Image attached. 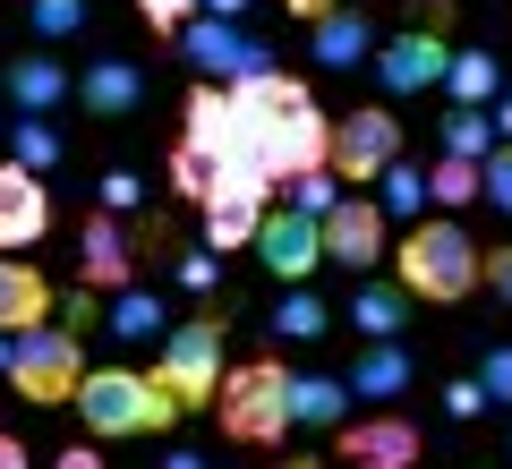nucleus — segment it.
<instances>
[{
    "mask_svg": "<svg viewBox=\"0 0 512 469\" xmlns=\"http://www.w3.org/2000/svg\"><path fill=\"white\" fill-rule=\"evenodd\" d=\"M86 9L94 0H26V26H35V43H69L86 35Z\"/></svg>",
    "mask_w": 512,
    "mask_h": 469,
    "instance_id": "c85d7f7f",
    "label": "nucleus"
},
{
    "mask_svg": "<svg viewBox=\"0 0 512 469\" xmlns=\"http://www.w3.org/2000/svg\"><path fill=\"white\" fill-rule=\"evenodd\" d=\"M0 137H9V111H0Z\"/></svg>",
    "mask_w": 512,
    "mask_h": 469,
    "instance_id": "8fccbe9b",
    "label": "nucleus"
},
{
    "mask_svg": "<svg viewBox=\"0 0 512 469\" xmlns=\"http://www.w3.org/2000/svg\"><path fill=\"white\" fill-rule=\"evenodd\" d=\"M325 333H333V307L316 299L308 282H291L274 299V342H325Z\"/></svg>",
    "mask_w": 512,
    "mask_h": 469,
    "instance_id": "a878e982",
    "label": "nucleus"
},
{
    "mask_svg": "<svg viewBox=\"0 0 512 469\" xmlns=\"http://www.w3.org/2000/svg\"><path fill=\"white\" fill-rule=\"evenodd\" d=\"M248 9H256V0H205V18H231V26L248 18Z\"/></svg>",
    "mask_w": 512,
    "mask_h": 469,
    "instance_id": "79ce46f5",
    "label": "nucleus"
},
{
    "mask_svg": "<svg viewBox=\"0 0 512 469\" xmlns=\"http://www.w3.org/2000/svg\"><path fill=\"white\" fill-rule=\"evenodd\" d=\"M384 197H367V188H342V205L325 214V265L333 273H376L384 248H393V231H384Z\"/></svg>",
    "mask_w": 512,
    "mask_h": 469,
    "instance_id": "1a4fd4ad",
    "label": "nucleus"
},
{
    "mask_svg": "<svg viewBox=\"0 0 512 469\" xmlns=\"http://www.w3.org/2000/svg\"><path fill=\"white\" fill-rule=\"evenodd\" d=\"M77 103H86V120H137V111H146V69L120 60V52L86 60V69H77Z\"/></svg>",
    "mask_w": 512,
    "mask_h": 469,
    "instance_id": "4468645a",
    "label": "nucleus"
},
{
    "mask_svg": "<svg viewBox=\"0 0 512 469\" xmlns=\"http://www.w3.org/2000/svg\"><path fill=\"white\" fill-rule=\"evenodd\" d=\"M487 205H495V214H512V137L487 154Z\"/></svg>",
    "mask_w": 512,
    "mask_h": 469,
    "instance_id": "4c0bfd02",
    "label": "nucleus"
},
{
    "mask_svg": "<svg viewBox=\"0 0 512 469\" xmlns=\"http://www.w3.org/2000/svg\"><path fill=\"white\" fill-rule=\"evenodd\" d=\"M163 180H171V197L205 205V188H214V163H205L197 145H171V171H163Z\"/></svg>",
    "mask_w": 512,
    "mask_h": 469,
    "instance_id": "7c9ffc66",
    "label": "nucleus"
},
{
    "mask_svg": "<svg viewBox=\"0 0 512 469\" xmlns=\"http://www.w3.org/2000/svg\"><path fill=\"white\" fill-rule=\"evenodd\" d=\"M444 69H453V0H427L419 26H402V35L376 43L384 94H427V86H444Z\"/></svg>",
    "mask_w": 512,
    "mask_h": 469,
    "instance_id": "423d86ee",
    "label": "nucleus"
},
{
    "mask_svg": "<svg viewBox=\"0 0 512 469\" xmlns=\"http://www.w3.org/2000/svg\"><path fill=\"white\" fill-rule=\"evenodd\" d=\"M308 60H316V69H359V60H376L367 0H342L333 18H316V26H308Z\"/></svg>",
    "mask_w": 512,
    "mask_h": 469,
    "instance_id": "6ab92c4d",
    "label": "nucleus"
},
{
    "mask_svg": "<svg viewBox=\"0 0 512 469\" xmlns=\"http://www.w3.org/2000/svg\"><path fill=\"white\" fill-rule=\"evenodd\" d=\"M222 333H231V316L222 307H197L188 325H171L163 333V359H154V376L171 384V401L180 410H214V393H222Z\"/></svg>",
    "mask_w": 512,
    "mask_h": 469,
    "instance_id": "39448f33",
    "label": "nucleus"
},
{
    "mask_svg": "<svg viewBox=\"0 0 512 469\" xmlns=\"http://www.w3.org/2000/svg\"><path fill=\"white\" fill-rule=\"evenodd\" d=\"M444 418H461V427H470V418H487L495 410V401H487V384H478V376H453V384H444Z\"/></svg>",
    "mask_w": 512,
    "mask_h": 469,
    "instance_id": "f704fd0d",
    "label": "nucleus"
},
{
    "mask_svg": "<svg viewBox=\"0 0 512 469\" xmlns=\"http://www.w3.org/2000/svg\"><path fill=\"white\" fill-rule=\"evenodd\" d=\"M231 103H239V120H248V128H265V120H291V111H308L316 94H308V77L265 69V77H248V86H231Z\"/></svg>",
    "mask_w": 512,
    "mask_h": 469,
    "instance_id": "412c9836",
    "label": "nucleus"
},
{
    "mask_svg": "<svg viewBox=\"0 0 512 469\" xmlns=\"http://www.w3.org/2000/svg\"><path fill=\"white\" fill-rule=\"evenodd\" d=\"M69 410L86 418V435H103V444H120V435H171L188 418L154 367H86V384H77Z\"/></svg>",
    "mask_w": 512,
    "mask_h": 469,
    "instance_id": "f03ea898",
    "label": "nucleus"
},
{
    "mask_svg": "<svg viewBox=\"0 0 512 469\" xmlns=\"http://www.w3.org/2000/svg\"><path fill=\"white\" fill-rule=\"evenodd\" d=\"M0 103L9 111H60V103H77V69H60L52 43H43V52H18L0 69Z\"/></svg>",
    "mask_w": 512,
    "mask_h": 469,
    "instance_id": "2eb2a0df",
    "label": "nucleus"
},
{
    "mask_svg": "<svg viewBox=\"0 0 512 469\" xmlns=\"http://www.w3.org/2000/svg\"><path fill=\"white\" fill-rule=\"evenodd\" d=\"M367 9H376V0H367Z\"/></svg>",
    "mask_w": 512,
    "mask_h": 469,
    "instance_id": "3c124183",
    "label": "nucleus"
},
{
    "mask_svg": "<svg viewBox=\"0 0 512 469\" xmlns=\"http://www.w3.org/2000/svg\"><path fill=\"white\" fill-rule=\"evenodd\" d=\"M163 469H205V452H163Z\"/></svg>",
    "mask_w": 512,
    "mask_h": 469,
    "instance_id": "c03bdc74",
    "label": "nucleus"
},
{
    "mask_svg": "<svg viewBox=\"0 0 512 469\" xmlns=\"http://www.w3.org/2000/svg\"><path fill=\"white\" fill-rule=\"evenodd\" d=\"M342 384H350L359 410H393L419 384V359H410V342H359V359L342 367Z\"/></svg>",
    "mask_w": 512,
    "mask_h": 469,
    "instance_id": "ddd939ff",
    "label": "nucleus"
},
{
    "mask_svg": "<svg viewBox=\"0 0 512 469\" xmlns=\"http://www.w3.org/2000/svg\"><path fill=\"white\" fill-rule=\"evenodd\" d=\"M9 145H18V163H26V171H52V163H60V120H52V111H18Z\"/></svg>",
    "mask_w": 512,
    "mask_h": 469,
    "instance_id": "cd10ccee",
    "label": "nucleus"
},
{
    "mask_svg": "<svg viewBox=\"0 0 512 469\" xmlns=\"http://www.w3.org/2000/svg\"><path fill=\"white\" fill-rule=\"evenodd\" d=\"M52 469H103V452H94V444H69V452H60Z\"/></svg>",
    "mask_w": 512,
    "mask_h": 469,
    "instance_id": "a19ab883",
    "label": "nucleus"
},
{
    "mask_svg": "<svg viewBox=\"0 0 512 469\" xmlns=\"http://www.w3.org/2000/svg\"><path fill=\"white\" fill-rule=\"evenodd\" d=\"M342 461H393V469H419V427L410 418H393V410H359L342 435Z\"/></svg>",
    "mask_w": 512,
    "mask_h": 469,
    "instance_id": "a211bd4d",
    "label": "nucleus"
},
{
    "mask_svg": "<svg viewBox=\"0 0 512 469\" xmlns=\"http://www.w3.org/2000/svg\"><path fill=\"white\" fill-rule=\"evenodd\" d=\"M393 163H402V120L384 103H359L333 120V180L342 188H376Z\"/></svg>",
    "mask_w": 512,
    "mask_h": 469,
    "instance_id": "0eeeda50",
    "label": "nucleus"
},
{
    "mask_svg": "<svg viewBox=\"0 0 512 469\" xmlns=\"http://www.w3.org/2000/svg\"><path fill=\"white\" fill-rule=\"evenodd\" d=\"M171 43H180V60H188V69H205L214 86H248V77L274 69V52H265L248 26H231V18H188Z\"/></svg>",
    "mask_w": 512,
    "mask_h": 469,
    "instance_id": "6e6552de",
    "label": "nucleus"
},
{
    "mask_svg": "<svg viewBox=\"0 0 512 469\" xmlns=\"http://www.w3.org/2000/svg\"><path fill=\"white\" fill-rule=\"evenodd\" d=\"M504 444H512V435H504Z\"/></svg>",
    "mask_w": 512,
    "mask_h": 469,
    "instance_id": "603ef678",
    "label": "nucleus"
},
{
    "mask_svg": "<svg viewBox=\"0 0 512 469\" xmlns=\"http://www.w3.org/2000/svg\"><path fill=\"white\" fill-rule=\"evenodd\" d=\"M180 145H197L205 163L239 154V103H231V86H214V77H197V86H188V111H180Z\"/></svg>",
    "mask_w": 512,
    "mask_h": 469,
    "instance_id": "dca6fc26",
    "label": "nucleus"
},
{
    "mask_svg": "<svg viewBox=\"0 0 512 469\" xmlns=\"http://www.w3.org/2000/svg\"><path fill=\"white\" fill-rule=\"evenodd\" d=\"M495 128H504V137H512V86H504V103H495Z\"/></svg>",
    "mask_w": 512,
    "mask_h": 469,
    "instance_id": "a18cd8bd",
    "label": "nucleus"
},
{
    "mask_svg": "<svg viewBox=\"0 0 512 469\" xmlns=\"http://www.w3.org/2000/svg\"><path fill=\"white\" fill-rule=\"evenodd\" d=\"M376 197H384V214H427V171L402 154V163H393V171L376 180Z\"/></svg>",
    "mask_w": 512,
    "mask_h": 469,
    "instance_id": "c756f323",
    "label": "nucleus"
},
{
    "mask_svg": "<svg viewBox=\"0 0 512 469\" xmlns=\"http://www.w3.org/2000/svg\"><path fill=\"white\" fill-rule=\"evenodd\" d=\"M0 469H26V444H18V435H0Z\"/></svg>",
    "mask_w": 512,
    "mask_h": 469,
    "instance_id": "37998d69",
    "label": "nucleus"
},
{
    "mask_svg": "<svg viewBox=\"0 0 512 469\" xmlns=\"http://www.w3.org/2000/svg\"><path fill=\"white\" fill-rule=\"evenodd\" d=\"M171 282L197 290V299H214V290H222V256L214 248H180V256H171Z\"/></svg>",
    "mask_w": 512,
    "mask_h": 469,
    "instance_id": "473e14b6",
    "label": "nucleus"
},
{
    "mask_svg": "<svg viewBox=\"0 0 512 469\" xmlns=\"http://www.w3.org/2000/svg\"><path fill=\"white\" fill-rule=\"evenodd\" d=\"M444 103H478V111L504 103V69H495V52H453V69H444Z\"/></svg>",
    "mask_w": 512,
    "mask_h": 469,
    "instance_id": "393cba45",
    "label": "nucleus"
},
{
    "mask_svg": "<svg viewBox=\"0 0 512 469\" xmlns=\"http://www.w3.org/2000/svg\"><path fill=\"white\" fill-rule=\"evenodd\" d=\"M487 290L512 307V239H504V248H487Z\"/></svg>",
    "mask_w": 512,
    "mask_h": 469,
    "instance_id": "58836bf2",
    "label": "nucleus"
},
{
    "mask_svg": "<svg viewBox=\"0 0 512 469\" xmlns=\"http://www.w3.org/2000/svg\"><path fill=\"white\" fill-rule=\"evenodd\" d=\"M350 469H393V461H350Z\"/></svg>",
    "mask_w": 512,
    "mask_h": 469,
    "instance_id": "09e8293b",
    "label": "nucleus"
},
{
    "mask_svg": "<svg viewBox=\"0 0 512 469\" xmlns=\"http://www.w3.org/2000/svg\"><path fill=\"white\" fill-rule=\"evenodd\" d=\"M35 325H52V282L26 256H0V333H35Z\"/></svg>",
    "mask_w": 512,
    "mask_h": 469,
    "instance_id": "aec40b11",
    "label": "nucleus"
},
{
    "mask_svg": "<svg viewBox=\"0 0 512 469\" xmlns=\"http://www.w3.org/2000/svg\"><path fill=\"white\" fill-rule=\"evenodd\" d=\"M9 393L18 401H35V410H69L77 401V384H86V333L77 325H35V333H18V359H9Z\"/></svg>",
    "mask_w": 512,
    "mask_h": 469,
    "instance_id": "7ed1b4c3",
    "label": "nucleus"
},
{
    "mask_svg": "<svg viewBox=\"0 0 512 469\" xmlns=\"http://www.w3.org/2000/svg\"><path fill=\"white\" fill-rule=\"evenodd\" d=\"M214 410H222V435H231V444H282V435H291V367L282 359L231 367L222 393H214Z\"/></svg>",
    "mask_w": 512,
    "mask_h": 469,
    "instance_id": "20e7f679",
    "label": "nucleus"
},
{
    "mask_svg": "<svg viewBox=\"0 0 512 469\" xmlns=\"http://www.w3.org/2000/svg\"><path fill=\"white\" fill-rule=\"evenodd\" d=\"M282 9H291L299 26H316V18H333V9H342V0H282Z\"/></svg>",
    "mask_w": 512,
    "mask_h": 469,
    "instance_id": "ea45409f",
    "label": "nucleus"
},
{
    "mask_svg": "<svg viewBox=\"0 0 512 469\" xmlns=\"http://www.w3.org/2000/svg\"><path fill=\"white\" fill-rule=\"evenodd\" d=\"M197 9H205V0H137V18H146L154 35H180V26L197 18Z\"/></svg>",
    "mask_w": 512,
    "mask_h": 469,
    "instance_id": "e433bc0d",
    "label": "nucleus"
},
{
    "mask_svg": "<svg viewBox=\"0 0 512 469\" xmlns=\"http://www.w3.org/2000/svg\"><path fill=\"white\" fill-rule=\"evenodd\" d=\"M427 197H436V205H478V197H487V163L436 154V163H427Z\"/></svg>",
    "mask_w": 512,
    "mask_h": 469,
    "instance_id": "bb28decb",
    "label": "nucleus"
},
{
    "mask_svg": "<svg viewBox=\"0 0 512 469\" xmlns=\"http://www.w3.org/2000/svg\"><path fill=\"white\" fill-rule=\"evenodd\" d=\"M393 282H402L419 307H461L478 282H487V248H478L453 214H436V222L419 214V231L393 248Z\"/></svg>",
    "mask_w": 512,
    "mask_h": 469,
    "instance_id": "f257e3e1",
    "label": "nucleus"
},
{
    "mask_svg": "<svg viewBox=\"0 0 512 469\" xmlns=\"http://www.w3.org/2000/svg\"><path fill=\"white\" fill-rule=\"evenodd\" d=\"M103 333H111V342H163V333H171V307H163V290H146V282H128L120 299H111Z\"/></svg>",
    "mask_w": 512,
    "mask_h": 469,
    "instance_id": "b1692460",
    "label": "nucleus"
},
{
    "mask_svg": "<svg viewBox=\"0 0 512 469\" xmlns=\"http://www.w3.org/2000/svg\"><path fill=\"white\" fill-rule=\"evenodd\" d=\"M52 231V197H43V171H26L18 154L0 163V256H26Z\"/></svg>",
    "mask_w": 512,
    "mask_h": 469,
    "instance_id": "f8f14e48",
    "label": "nucleus"
},
{
    "mask_svg": "<svg viewBox=\"0 0 512 469\" xmlns=\"http://www.w3.org/2000/svg\"><path fill=\"white\" fill-rule=\"evenodd\" d=\"M274 197H291L299 214H333V205H342V180H333V171H299V180H282Z\"/></svg>",
    "mask_w": 512,
    "mask_h": 469,
    "instance_id": "2f4dec72",
    "label": "nucleus"
},
{
    "mask_svg": "<svg viewBox=\"0 0 512 469\" xmlns=\"http://www.w3.org/2000/svg\"><path fill=\"white\" fill-rule=\"evenodd\" d=\"M137 282V239H128V214H103L94 205L86 214V231H77V290H120Z\"/></svg>",
    "mask_w": 512,
    "mask_h": 469,
    "instance_id": "9b49d317",
    "label": "nucleus"
},
{
    "mask_svg": "<svg viewBox=\"0 0 512 469\" xmlns=\"http://www.w3.org/2000/svg\"><path fill=\"white\" fill-rule=\"evenodd\" d=\"M470 376L487 384V401H495V410H512V342H487V350H478V367H470Z\"/></svg>",
    "mask_w": 512,
    "mask_h": 469,
    "instance_id": "72a5a7b5",
    "label": "nucleus"
},
{
    "mask_svg": "<svg viewBox=\"0 0 512 469\" xmlns=\"http://www.w3.org/2000/svg\"><path fill=\"white\" fill-rule=\"evenodd\" d=\"M9 359H18V333H0V376H9Z\"/></svg>",
    "mask_w": 512,
    "mask_h": 469,
    "instance_id": "49530a36",
    "label": "nucleus"
},
{
    "mask_svg": "<svg viewBox=\"0 0 512 469\" xmlns=\"http://www.w3.org/2000/svg\"><path fill=\"white\" fill-rule=\"evenodd\" d=\"M256 256L282 290L325 273V214H299V205H265V231H256Z\"/></svg>",
    "mask_w": 512,
    "mask_h": 469,
    "instance_id": "9d476101",
    "label": "nucleus"
},
{
    "mask_svg": "<svg viewBox=\"0 0 512 469\" xmlns=\"http://www.w3.org/2000/svg\"><path fill=\"white\" fill-rule=\"evenodd\" d=\"M495 145H504L495 111H478V103H444V120H436V154H461V163H487Z\"/></svg>",
    "mask_w": 512,
    "mask_h": 469,
    "instance_id": "5701e85b",
    "label": "nucleus"
},
{
    "mask_svg": "<svg viewBox=\"0 0 512 469\" xmlns=\"http://www.w3.org/2000/svg\"><path fill=\"white\" fill-rule=\"evenodd\" d=\"M265 469H325V461H308V452H299V461H265Z\"/></svg>",
    "mask_w": 512,
    "mask_h": 469,
    "instance_id": "de8ad7c7",
    "label": "nucleus"
},
{
    "mask_svg": "<svg viewBox=\"0 0 512 469\" xmlns=\"http://www.w3.org/2000/svg\"><path fill=\"white\" fill-rule=\"evenodd\" d=\"M94 197H103V214H137V205H146V180H137V171H103Z\"/></svg>",
    "mask_w": 512,
    "mask_h": 469,
    "instance_id": "c9c22d12",
    "label": "nucleus"
},
{
    "mask_svg": "<svg viewBox=\"0 0 512 469\" xmlns=\"http://www.w3.org/2000/svg\"><path fill=\"white\" fill-rule=\"evenodd\" d=\"M410 316H419V299H410L402 282H367V273H359V290L342 299V325L359 333V342H402Z\"/></svg>",
    "mask_w": 512,
    "mask_h": 469,
    "instance_id": "f3484780",
    "label": "nucleus"
},
{
    "mask_svg": "<svg viewBox=\"0 0 512 469\" xmlns=\"http://www.w3.org/2000/svg\"><path fill=\"white\" fill-rule=\"evenodd\" d=\"M350 384L342 376H291V427H316V435H342L350 427Z\"/></svg>",
    "mask_w": 512,
    "mask_h": 469,
    "instance_id": "4be33fe9",
    "label": "nucleus"
}]
</instances>
